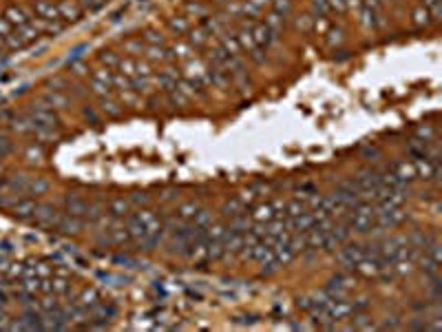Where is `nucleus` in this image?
Wrapping results in <instances>:
<instances>
[{"label": "nucleus", "mask_w": 442, "mask_h": 332, "mask_svg": "<svg viewBox=\"0 0 442 332\" xmlns=\"http://www.w3.org/2000/svg\"><path fill=\"white\" fill-rule=\"evenodd\" d=\"M126 242H131V235L126 228V222H122V219H113V224L104 230V237H100V244L106 246H122Z\"/></svg>", "instance_id": "nucleus-1"}, {"label": "nucleus", "mask_w": 442, "mask_h": 332, "mask_svg": "<svg viewBox=\"0 0 442 332\" xmlns=\"http://www.w3.org/2000/svg\"><path fill=\"white\" fill-rule=\"evenodd\" d=\"M365 255H367V246H363V244H347L343 248L338 246V252H336L338 262L343 266H347V268H356V266L365 259Z\"/></svg>", "instance_id": "nucleus-2"}, {"label": "nucleus", "mask_w": 442, "mask_h": 332, "mask_svg": "<svg viewBox=\"0 0 442 332\" xmlns=\"http://www.w3.org/2000/svg\"><path fill=\"white\" fill-rule=\"evenodd\" d=\"M91 91L97 98H109L113 91V73L111 69H97L91 76Z\"/></svg>", "instance_id": "nucleus-3"}, {"label": "nucleus", "mask_w": 442, "mask_h": 332, "mask_svg": "<svg viewBox=\"0 0 442 332\" xmlns=\"http://www.w3.org/2000/svg\"><path fill=\"white\" fill-rule=\"evenodd\" d=\"M405 212L400 208H391V206H376V212H374V219H376L378 226L383 228H391V226H398L405 222Z\"/></svg>", "instance_id": "nucleus-4"}, {"label": "nucleus", "mask_w": 442, "mask_h": 332, "mask_svg": "<svg viewBox=\"0 0 442 332\" xmlns=\"http://www.w3.org/2000/svg\"><path fill=\"white\" fill-rule=\"evenodd\" d=\"M60 212L56 210V206L51 204H38L36 212H33V222H36L40 228H56Z\"/></svg>", "instance_id": "nucleus-5"}, {"label": "nucleus", "mask_w": 442, "mask_h": 332, "mask_svg": "<svg viewBox=\"0 0 442 332\" xmlns=\"http://www.w3.org/2000/svg\"><path fill=\"white\" fill-rule=\"evenodd\" d=\"M5 20L13 27V29H20V27L29 25L33 18H31V11L27 9V7H22V5H11V7H7V11H5Z\"/></svg>", "instance_id": "nucleus-6"}, {"label": "nucleus", "mask_w": 442, "mask_h": 332, "mask_svg": "<svg viewBox=\"0 0 442 332\" xmlns=\"http://www.w3.org/2000/svg\"><path fill=\"white\" fill-rule=\"evenodd\" d=\"M64 212L73 217H86L89 212V202L80 193H66L64 195Z\"/></svg>", "instance_id": "nucleus-7"}, {"label": "nucleus", "mask_w": 442, "mask_h": 332, "mask_svg": "<svg viewBox=\"0 0 442 332\" xmlns=\"http://www.w3.org/2000/svg\"><path fill=\"white\" fill-rule=\"evenodd\" d=\"M29 117H31L36 124H46V126H56V124H58V115H56V111H53L51 106H46L44 102L33 104V106H31Z\"/></svg>", "instance_id": "nucleus-8"}, {"label": "nucleus", "mask_w": 442, "mask_h": 332, "mask_svg": "<svg viewBox=\"0 0 442 332\" xmlns=\"http://www.w3.org/2000/svg\"><path fill=\"white\" fill-rule=\"evenodd\" d=\"M82 228H84L82 217H73L69 212H60L58 224H56L58 232H62V235H78V232H82Z\"/></svg>", "instance_id": "nucleus-9"}, {"label": "nucleus", "mask_w": 442, "mask_h": 332, "mask_svg": "<svg viewBox=\"0 0 442 332\" xmlns=\"http://www.w3.org/2000/svg\"><path fill=\"white\" fill-rule=\"evenodd\" d=\"M250 31H252V38H254V42H257V46H263V49H267V46L277 40V31L270 29L265 22H257Z\"/></svg>", "instance_id": "nucleus-10"}, {"label": "nucleus", "mask_w": 442, "mask_h": 332, "mask_svg": "<svg viewBox=\"0 0 442 332\" xmlns=\"http://www.w3.org/2000/svg\"><path fill=\"white\" fill-rule=\"evenodd\" d=\"M36 208H38V202L31 197L16 199V202L11 204V212H13V217H18V219H33Z\"/></svg>", "instance_id": "nucleus-11"}, {"label": "nucleus", "mask_w": 442, "mask_h": 332, "mask_svg": "<svg viewBox=\"0 0 442 332\" xmlns=\"http://www.w3.org/2000/svg\"><path fill=\"white\" fill-rule=\"evenodd\" d=\"M394 175H396L400 182L403 184H411V182H416V166H413V162H409V159H400V162H396L389 169Z\"/></svg>", "instance_id": "nucleus-12"}, {"label": "nucleus", "mask_w": 442, "mask_h": 332, "mask_svg": "<svg viewBox=\"0 0 442 332\" xmlns=\"http://www.w3.org/2000/svg\"><path fill=\"white\" fill-rule=\"evenodd\" d=\"M58 13H60V20H64V22H76L82 16V7L78 3H73V0H60Z\"/></svg>", "instance_id": "nucleus-13"}, {"label": "nucleus", "mask_w": 442, "mask_h": 332, "mask_svg": "<svg viewBox=\"0 0 442 332\" xmlns=\"http://www.w3.org/2000/svg\"><path fill=\"white\" fill-rule=\"evenodd\" d=\"M40 102H44L46 106H51L53 111L56 109H69V104H71V100H69V96H64L62 91H56V89H51V91H46L42 98H40Z\"/></svg>", "instance_id": "nucleus-14"}, {"label": "nucleus", "mask_w": 442, "mask_h": 332, "mask_svg": "<svg viewBox=\"0 0 442 332\" xmlns=\"http://www.w3.org/2000/svg\"><path fill=\"white\" fill-rule=\"evenodd\" d=\"M33 11L40 20H60V13H58V5L53 0H36L33 5Z\"/></svg>", "instance_id": "nucleus-15"}, {"label": "nucleus", "mask_w": 442, "mask_h": 332, "mask_svg": "<svg viewBox=\"0 0 442 332\" xmlns=\"http://www.w3.org/2000/svg\"><path fill=\"white\" fill-rule=\"evenodd\" d=\"M73 301L76 303H80L82 308H86V310H91L95 303H100L102 299H100V292L95 290V288H84V290H80L76 297H73Z\"/></svg>", "instance_id": "nucleus-16"}, {"label": "nucleus", "mask_w": 442, "mask_h": 332, "mask_svg": "<svg viewBox=\"0 0 442 332\" xmlns=\"http://www.w3.org/2000/svg\"><path fill=\"white\" fill-rule=\"evenodd\" d=\"M179 80H182V78H179V73H177V71L166 69V71H162V73H159L157 84H159V89H164L166 93H168V91H173V89H175Z\"/></svg>", "instance_id": "nucleus-17"}, {"label": "nucleus", "mask_w": 442, "mask_h": 332, "mask_svg": "<svg viewBox=\"0 0 442 332\" xmlns=\"http://www.w3.org/2000/svg\"><path fill=\"white\" fill-rule=\"evenodd\" d=\"M49 188H51V182L46 177H29L24 193H29V195H44Z\"/></svg>", "instance_id": "nucleus-18"}, {"label": "nucleus", "mask_w": 442, "mask_h": 332, "mask_svg": "<svg viewBox=\"0 0 442 332\" xmlns=\"http://www.w3.org/2000/svg\"><path fill=\"white\" fill-rule=\"evenodd\" d=\"M290 226H292V230L294 232H305V230H310L312 226H314V217H312V212H301V215H297V217H292L290 219Z\"/></svg>", "instance_id": "nucleus-19"}, {"label": "nucleus", "mask_w": 442, "mask_h": 332, "mask_svg": "<svg viewBox=\"0 0 442 332\" xmlns=\"http://www.w3.org/2000/svg\"><path fill=\"white\" fill-rule=\"evenodd\" d=\"M42 159H44V149L40 142H31L24 149V162L27 164H42Z\"/></svg>", "instance_id": "nucleus-20"}, {"label": "nucleus", "mask_w": 442, "mask_h": 332, "mask_svg": "<svg viewBox=\"0 0 442 332\" xmlns=\"http://www.w3.org/2000/svg\"><path fill=\"white\" fill-rule=\"evenodd\" d=\"M131 210V202L126 197H115L109 206V212L113 219H124V215Z\"/></svg>", "instance_id": "nucleus-21"}, {"label": "nucleus", "mask_w": 442, "mask_h": 332, "mask_svg": "<svg viewBox=\"0 0 442 332\" xmlns=\"http://www.w3.org/2000/svg\"><path fill=\"white\" fill-rule=\"evenodd\" d=\"M199 210V204L197 202H186L177 208L175 217L179 219V222H192V217H195V212Z\"/></svg>", "instance_id": "nucleus-22"}, {"label": "nucleus", "mask_w": 442, "mask_h": 332, "mask_svg": "<svg viewBox=\"0 0 442 332\" xmlns=\"http://www.w3.org/2000/svg\"><path fill=\"white\" fill-rule=\"evenodd\" d=\"M221 49H224L230 58H239V56H241L239 40L234 38V36H224V38H221Z\"/></svg>", "instance_id": "nucleus-23"}, {"label": "nucleus", "mask_w": 442, "mask_h": 332, "mask_svg": "<svg viewBox=\"0 0 442 332\" xmlns=\"http://www.w3.org/2000/svg\"><path fill=\"white\" fill-rule=\"evenodd\" d=\"M416 137H418V139H423V142L436 139V137H438V129H436V124H431V122L420 124L418 129H416Z\"/></svg>", "instance_id": "nucleus-24"}, {"label": "nucleus", "mask_w": 442, "mask_h": 332, "mask_svg": "<svg viewBox=\"0 0 442 332\" xmlns=\"http://www.w3.org/2000/svg\"><path fill=\"white\" fill-rule=\"evenodd\" d=\"M241 212H245V204L241 199H230V202L224 204V217L230 219V217H237Z\"/></svg>", "instance_id": "nucleus-25"}, {"label": "nucleus", "mask_w": 442, "mask_h": 332, "mask_svg": "<svg viewBox=\"0 0 442 332\" xmlns=\"http://www.w3.org/2000/svg\"><path fill=\"white\" fill-rule=\"evenodd\" d=\"M215 222L212 219V212L210 210H206V208H199L197 212H195V217H192V226H197V228H208V226Z\"/></svg>", "instance_id": "nucleus-26"}, {"label": "nucleus", "mask_w": 442, "mask_h": 332, "mask_svg": "<svg viewBox=\"0 0 442 332\" xmlns=\"http://www.w3.org/2000/svg\"><path fill=\"white\" fill-rule=\"evenodd\" d=\"M301 212H305V202H303V199H292V202H287V204H285V208H283V217L292 219V217L301 215Z\"/></svg>", "instance_id": "nucleus-27"}, {"label": "nucleus", "mask_w": 442, "mask_h": 332, "mask_svg": "<svg viewBox=\"0 0 442 332\" xmlns=\"http://www.w3.org/2000/svg\"><path fill=\"white\" fill-rule=\"evenodd\" d=\"M119 73H124L126 78H135L137 76V60L135 58H126V60H119V66H117Z\"/></svg>", "instance_id": "nucleus-28"}, {"label": "nucleus", "mask_w": 442, "mask_h": 332, "mask_svg": "<svg viewBox=\"0 0 442 332\" xmlns=\"http://www.w3.org/2000/svg\"><path fill=\"white\" fill-rule=\"evenodd\" d=\"M170 51H173V58H177V60H188V58H190V53H192V44L177 42Z\"/></svg>", "instance_id": "nucleus-29"}, {"label": "nucleus", "mask_w": 442, "mask_h": 332, "mask_svg": "<svg viewBox=\"0 0 442 332\" xmlns=\"http://www.w3.org/2000/svg\"><path fill=\"white\" fill-rule=\"evenodd\" d=\"M433 20H431V16H429V11L425 9V7H418L416 11H413V25L416 27H427V25H431Z\"/></svg>", "instance_id": "nucleus-30"}, {"label": "nucleus", "mask_w": 442, "mask_h": 332, "mask_svg": "<svg viewBox=\"0 0 442 332\" xmlns=\"http://www.w3.org/2000/svg\"><path fill=\"white\" fill-rule=\"evenodd\" d=\"M100 62H102L106 69H117L119 66V56L115 51H104L102 56H100Z\"/></svg>", "instance_id": "nucleus-31"}, {"label": "nucleus", "mask_w": 442, "mask_h": 332, "mask_svg": "<svg viewBox=\"0 0 442 332\" xmlns=\"http://www.w3.org/2000/svg\"><path fill=\"white\" fill-rule=\"evenodd\" d=\"M208 29L206 27H202V29H195V31H190V44H195V46H199V44H206L208 42Z\"/></svg>", "instance_id": "nucleus-32"}, {"label": "nucleus", "mask_w": 442, "mask_h": 332, "mask_svg": "<svg viewBox=\"0 0 442 332\" xmlns=\"http://www.w3.org/2000/svg\"><path fill=\"white\" fill-rule=\"evenodd\" d=\"M312 11L316 13L318 18H325L330 13V3L327 0H312Z\"/></svg>", "instance_id": "nucleus-33"}, {"label": "nucleus", "mask_w": 442, "mask_h": 332, "mask_svg": "<svg viewBox=\"0 0 442 332\" xmlns=\"http://www.w3.org/2000/svg\"><path fill=\"white\" fill-rule=\"evenodd\" d=\"M100 100H102V111L106 113V115H111V117H117L119 113H122V109H119V104L111 102V100H106V98H100Z\"/></svg>", "instance_id": "nucleus-34"}, {"label": "nucleus", "mask_w": 442, "mask_h": 332, "mask_svg": "<svg viewBox=\"0 0 442 332\" xmlns=\"http://www.w3.org/2000/svg\"><path fill=\"white\" fill-rule=\"evenodd\" d=\"M13 151V142L9 137L5 135V133H0V157H5V155H9V153Z\"/></svg>", "instance_id": "nucleus-35"}, {"label": "nucleus", "mask_w": 442, "mask_h": 332, "mask_svg": "<svg viewBox=\"0 0 442 332\" xmlns=\"http://www.w3.org/2000/svg\"><path fill=\"white\" fill-rule=\"evenodd\" d=\"M144 40H146V42H149V44H164L162 33H159V31H155V29H149V31H146Z\"/></svg>", "instance_id": "nucleus-36"}, {"label": "nucleus", "mask_w": 442, "mask_h": 332, "mask_svg": "<svg viewBox=\"0 0 442 332\" xmlns=\"http://www.w3.org/2000/svg\"><path fill=\"white\" fill-rule=\"evenodd\" d=\"M106 3V0H82L80 3V7H84V9H89V11H95V9H100Z\"/></svg>", "instance_id": "nucleus-37"}, {"label": "nucleus", "mask_w": 442, "mask_h": 332, "mask_svg": "<svg viewBox=\"0 0 442 332\" xmlns=\"http://www.w3.org/2000/svg\"><path fill=\"white\" fill-rule=\"evenodd\" d=\"M124 49L129 51V53H137V51H142V38H139V40H129V42H124Z\"/></svg>", "instance_id": "nucleus-38"}, {"label": "nucleus", "mask_w": 442, "mask_h": 332, "mask_svg": "<svg viewBox=\"0 0 442 332\" xmlns=\"http://www.w3.org/2000/svg\"><path fill=\"white\" fill-rule=\"evenodd\" d=\"M170 27H173V29H175L177 33H184V31H188V20H186V18H182V20H173Z\"/></svg>", "instance_id": "nucleus-39"}, {"label": "nucleus", "mask_w": 442, "mask_h": 332, "mask_svg": "<svg viewBox=\"0 0 442 332\" xmlns=\"http://www.w3.org/2000/svg\"><path fill=\"white\" fill-rule=\"evenodd\" d=\"M11 31H13V27H11L9 22H7V20H5V16H3V18H0V38L5 40V38L11 33Z\"/></svg>", "instance_id": "nucleus-40"}, {"label": "nucleus", "mask_w": 442, "mask_h": 332, "mask_svg": "<svg viewBox=\"0 0 442 332\" xmlns=\"http://www.w3.org/2000/svg\"><path fill=\"white\" fill-rule=\"evenodd\" d=\"M129 202H131V206H133V204H137V206H139V204H146V202H149V197L142 195V193H135V195H133V197L129 199Z\"/></svg>", "instance_id": "nucleus-41"}, {"label": "nucleus", "mask_w": 442, "mask_h": 332, "mask_svg": "<svg viewBox=\"0 0 442 332\" xmlns=\"http://www.w3.org/2000/svg\"><path fill=\"white\" fill-rule=\"evenodd\" d=\"M363 155H365V157H378L380 151L376 149V146H365V149H363Z\"/></svg>", "instance_id": "nucleus-42"}, {"label": "nucleus", "mask_w": 442, "mask_h": 332, "mask_svg": "<svg viewBox=\"0 0 442 332\" xmlns=\"http://www.w3.org/2000/svg\"><path fill=\"white\" fill-rule=\"evenodd\" d=\"M3 46H5V40H3V38H0V49H3Z\"/></svg>", "instance_id": "nucleus-43"}]
</instances>
